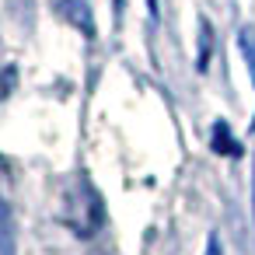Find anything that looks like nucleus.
I'll list each match as a JSON object with an SVG mask.
<instances>
[{
    "label": "nucleus",
    "instance_id": "obj_1",
    "mask_svg": "<svg viewBox=\"0 0 255 255\" xmlns=\"http://www.w3.org/2000/svg\"><path fill=\"white\" fill-rule=\"evenodd\" d=\"M56 4V11L77 28V32H84L88 39H95V14H91V4L88 0H53Z\"/></svg>",
    "mask_w": 255,
    "mask_h": 255
},
{
    "label": "nucleus",
    "instance_id": "obj_6",
    "mask_svg": "<svg viewBox=\"0 0 255 255\" xmlns=\"http://www.w3.org/2000/svg\"><path fill=\"white\" fill-rule=\"evenodd\" d=\"M206 255H224V252H220V238H217V234H210V238H206Z\"/></svg>",
    "mask_w": 255,
    "mask_h": 255
},
{
    "label": "nucleus",
    "instance_id": "obj_4",
    "mask_svg": "<svg viewBox=\"0 0 255 255\" xmlns=\"http://www.w3.org/2000/svg\"><path fill=\"white\" fill-rule=\"evenodd\" d=\"M238 49H241V56L248 63V74H252V84H255V28L252 25H245L238 32ZM252 133H255V119H252Z\"/></svg>",
    "mask_w": 255,
    "mask_h": 255
},
{
    "label": "nucleus",
    "instance_id": "obj_8",
    "mask_svg": "<svg viewBox=\"0 0 255 255\" xmlns=\"http://www.w3.org/2000/svg\"><path fill=\"white\" fill-rule=\"evenodd\" d=\"M112 4H116V18L123 14V0H112Z\"/></svg>",
    "mask_w": 255,
    "mask_h": 255
},
{
    "label": "nucleus",
    "instance_id": "obj_2",
    "mask_svg": "<svg viewBox=\"0 0 255 255\" xmlns=\"http://www.w3.org/2000/svg\"><path fill=\"white\" fill-rule=\"evenodd\" d=\"M0 255H18V234H14V213L7 199L0 196Z\"/></svg>",
    "mask_w": 255,
    "mask_h": 255
},
{
    "label": "nucleus",
    "instance_id": "obj_9",
    "mask_svg": "<svg viewBox=\"0 0 255 255\" xmlns=\"http://www.w3.org/2000/svg\"><path fill=\"white\" fill-rule=\"evenodd\" d=\"M147 4H150V14H157V0H147Z\"/></svg>",
    "mask_w": 255,
    "mask_h": 255
},
{
    "label": "nucleus",
    "instance_id": "obj_3",
    "mask_svg": "<svg viewBox=\"0 0 255 255\" xmlns=\"http://www.w3.org/2000/svg\"><path fill=\"white\" fill-rule=\"evenodd\" d=\"M210 147L217 150V154H224V157H241V143L231 136V126L220 119V123H213V136H210Z\"/></svg>",
    "mask_w": 255,
    "mask_h": 255
},
{
    "label": "nucleus",
    "instance_id": "obj_7",
    "mask_svg": "<svg viewBox=\"0 0 255 255\" xmlns=\"http://www.w3.org/2000/svg\"><path fill=\"white\" fill-rule=\"evenodd\" d=\"M252 217H255V175H252Z\"/></svg>",
    "mask_w": 255,
    "mask_h": 255
},
{
    "label": "nucleus",
    "instance_id": "obj_5",
    "mask_svg": "<svg viewBox=\"0 0 255 255\" xmlns=\"http://www.w3.org/2000/svg\"><path fill=\"white\" fill-rule=\"evenodd\" d=\"M210 46H213V32H210V21L203 18V21H199V60H196L199 70L210 67Z\"/></svg>",
    "mask_w": 255,
    "mask_h": 255
}]
</instances>
